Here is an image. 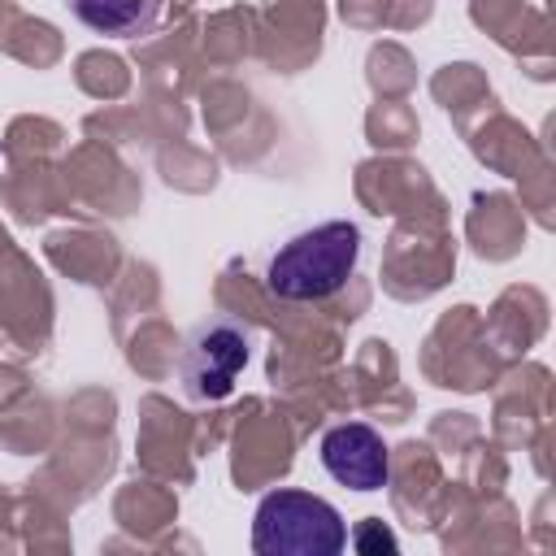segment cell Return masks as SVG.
I'll list each match as a JSON object with an SVG mask.
<instances>
[{
	"instance_id": "6da1fadb",
	"label": "cell",
	"mask_w": 556,
	"mask_h": 556,
	"mask_svg": "<svg viewBox=\"0 0 556 556\" xmlns=\"http://www.w3.org/2000/svg\"><path fill=\"white\" fill-rule=\"evenodd\" d=\"M361 261V226L348 217L313 222L295 235H287L265 256V287L278 300H330L343 291V282L356 274Z\"/></svg>"
},
{
	"instance_id": "7a4b0ae2",
	"label": "cell",
	"mask_w": 556,
	"mask_h": 556,
	"mask_svg": "<svg viewBox=\"0 0 556 556\" xmlns=\"http://www.w3.org/2000/svg\"><path fill=\"white\" fill-rule=\"evenodd\" d=\"M348 547V526L339 508L313 491L278 486L252 513L256 556H334Z\"/></svg>"
},
{
	"instance_id": "3957f363",
	"label": "cell",
	"mask_w": 556,
	"mask_h": 556,
	"mask_svg": "<svg viewBox=\"0 0 556 556\" xmlns=\"http://www.w3.org/2000/svg\"><path fill=\"white\" fill-rule=\"evenodd\" d=\"M248 361H252V330L235 317H208L187 334L178 352V382L187 400L213 404L235 391Z\"/></svg>"
},
{
	"instance_id": "277c9868",
	"label": "cell",
	"mask_w": 556,
	"mask_h": 556,
	"mask_svg": "<svg viewBox=\"0 0 556 556\" xmlns=\"http://www.w3.org/2000/svg\"><path fill=\"white\" fill-rule=\"evenodd\" d=\"M321 469L348 491H382L391 482V447L365 421H339L321 434Z\"/></svg>"
},
{
	"instance_id": "5b68a950",
	"label": "cell",
	"mask_w": 556,
	"mask_h": 556,
	"mask_svg": "<svg viewBox=\"0 0 556 556\" xmlns=\"http://www.w3.org/2000/svg\"><path fill=\"white\" fill-rule=\"evenodd\" d=\"M65 4L83 26L113 35V39L148 35L165 9V0H65Z\"/></svg>"
}]
</instances>
